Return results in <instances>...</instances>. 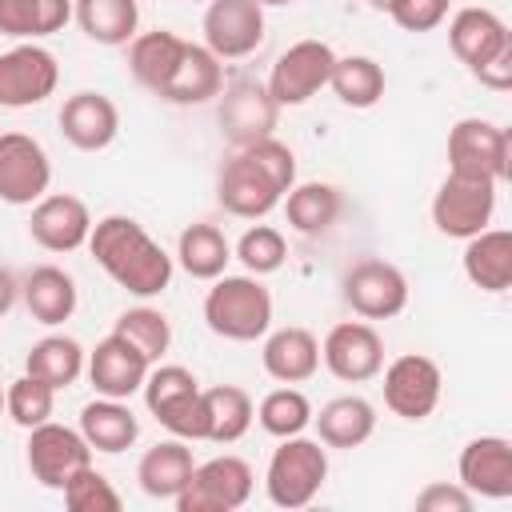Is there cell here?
Listing matches in <instances>:
<instances>
[{"label": "cell", "mask_w": 512, "mask_h": 512, "mask_svg": "<svg viewBox=\"0 0 512 512\" xmlns=\"http://www.w3.org/2000/svg\"><path fill=\"white\" fill-rule=\"evenodd\" d=\"M296 184V156L284 140L260 136L252 144H240L216 176V200L228 216L240 220H264L284 192Z\"/></svg>", "instance_id": "obj_1"}, {"label": "cell", "mask_w": 512, "mask_h": 512, "mask_svg": "<svg viewBox=\"0 0 512 512\" xmlns=\"http://www.w3.org/2000/svg\"><path fill=\"white\" fill-rule=\"evenodd\" d=\"M88 252L96 256V264L108 272L112 284H120L140 300H152L172 284V256L132 216L112 212L104 220H92Z\"/></svg>", "instance_id": "obj_2"}, {"label": "cell", "mask_w": 512, "mask_h": 512, "mask_svg": "<svg viewBox=\"0 0 512 512\" xmlns=\"http://www.w3.org/2000/svg\"><path fill=\"white\" fill-rule=\"evenodd\" d=\"M204 324L220 340L252 344L272 328V292L260 284V276H216L204 292Z\"/></svg>", "instance_id": "obj_3"}, {"label": "cell", "mask_w": 512, "mask_h": 512, "mask_svg": "<svg viewBox=\"0 0 512 512\" xmlns=\"http://www.w3.org/2000/svg\"><path fill=\"white\" fill-rule=\"evenodd\" d=\"M144 404L180 440H208V404L200 380L184 364H152L144 376Z\"/></svg>", "instance_id": "obj_4"}, {"label": "cell", "mask_w": 512, "mask_h": 512, "mask_svg": "<svg viewBox=\"0 0 512 512\" xmlns=\"http://www.w3.org/2000/svg\"><path fill=\"white\" fill-rule=\"evenodd\" d=\"M328 480V448L312 436H284L264 468V492L276 508H308Z\"/></svg>", "instance_id": "obj_5"}, {"label": "cell", "mask_w": 512, "mask_h": 512, "mask_svg": "<svg viewBox=\"0 0 512 512\" xmlns=\"http://www.w3.org/2000/svg\"><path fill=\"white\" fill-rule=\"evenodd\" d=\"M496 180H480V176H460L448 172L432 196V224L440 236L448 240H468L476 232H484L496 216Z\"/></svg>", "instance_id": "obj_6"}, {"label": "cell", "mask_w": 512, "mask_h": 512, "mask_svg": "<svg viewBox=\"0 0 512 512\" xmlns=\"http://www.w3.org/2000/svg\"><path fill=\"white\" fill-rule=\"evenodd\" d=\"M252 488H256V476H252L248 460L224 452V456L196 464L172 504H176V512H236L248 504Z\"/></svg>", "instance_id": "obj_7"}, {"label": "cell", "mask_w": 512, "mask_h": 512, "mask_svg": "<svg viewBox=\"0 0 512 512\" xmlns=\"http://www.w3.org/2000/svg\"><path fill=\"white\" fill-rule=\"evenodd\" d=\"M512 168V136L496 120L464 116L448 132V172L480 176V180H504Z\"/></svg>", "instance_id": "obj_8"}, {"label": "cell", "mask_w": 512, "mask_h": 512, "mask_svg": "<svg viewBox=\"0 0 512 512\" xmlns=\"http://www.w3.org/2000/svg\"><path fill=\"white\" fill-rule=\"evenodd\" d=\"M332 64H336V52L328 40H296L292 48H284L268 72V96L280 104V108H296V104H308L320 88H328V76H332Z\"/></svg>", "instance_id": "obj_9"}, {"label": "cell", "mask_w": 512, "mask_h": 512, "mask_svg": "<svg viewBox=\"0 0 512 512\" xmlns=\"http://www.w3.org/2000/svg\"><path fill=\"white\" fill-rule=\"evenodd\" d=\"M24 460H28V472H32V480H36L40 488L60 492L84 464H92V448H88V440L80 436V428L44 420V424L28 428Z\"/></svg>", "instance_id": "obj_10"}, {"label": "cell", "mask_w": 512, "mask_h": 512, "mask_svg": "<svg viewBox=\"0 0 512 512\" xmlns=\"http://www.w3.org/2000/svg\"><path fill=\"white\" fill-rule=\"evenodd\" d=\"M380 376H384V404L392 416L428 420L436 412L440 392H444V376H440V364L432 356L404 352L392 364H384Z\"/></svg>", "instance_id": "obj_11"}, {"label": "cell", "mask_w": 512, "mask_h": 512, "mask_svg": "<svg viewBox=\"0 0 512 512\" xmlns=\"http://www.w3.org/2000/svg\"><path fill=\"white\" fill-rule=\"evenodd\" d=\"M60 84L56 56L36 44L20 40L8 52H0V108H32L44 104Z\"/></svg>", "instance_id": "obj_12"}, {"label": "cell", "mask_w": 512, "mask_h": 512, "mask_svg": "<svg viewBox=\"0 0 512 512\" xmlns=\"http://www.w3.org/2000/svg\"><path fill=\"white\" fill-rule=\"evenodd\" d=\"M52 188V160L28 132H0V200L32 208Z\"/></svg>", "instance_id": "obj_13"}, {"label": "cell", "mask_w": 512, "mask_h": 512, "mask_svg": "<svg viewBox=\"0 0 512 512\" xmlns=\"http://www.w3.org/2000/svg\"><path fill=\"white\" fill-rule=\"evenodd\" d=\"M344 304L360 320H392L408 308V276L388 260H360L344 272Z\"/></svg>", "instance_id": "obj_14"}, {"label": "cell", "mask_w": 512, "mask_h": 512, "mask_svg": "<svg viewBox=\"0 0 512 512\" xmlns=\"http://www.w3.org/2000/svg\"><path fill=\"white\" fill-rule=\"evenodd\" d=\"M320 364L344 384L376 380L384 368V340L368 320H340L320 344Z\"/></svg>", "instance_id": "obj_15"}, {"label": "cell", "mask_w": 512, "mask_h": 512, "mask_svg": "<svg viewBox=\"0 0 512 512\" xmlns=\"http://www.w3.org/2000/svg\"><path fill=\"white\" fill-rule=\"evenodd\" d=\"M200 28L216 60H244L264 44V8L256 0H208Z\"/></svg>", "instance_id": "obj_16"}, {"label": "cell", "mask_w": 512, "mask_h": 512, "mask_svg": "<svg viewBox=\"0 0 512 512\" xmlns=\"http://www.w3.org/2000/svg\"><path fill=\"white\" fill-rule=\"evenodd\" d=\"M32 240L44 252H76L88 244L92 232V212L80 196L72 192H48L32 204V220H28Z\"/></svg>", "instance_id": "obj_17"}, {"label": "cell", "mask_w": 512, "mask_h": 512, "mask_svg": "<svg viewBox=\"0 0 512 512\" xmlns=\"http://www.w3.org/2000/svg\"><path fill=\"white\" fill-rule=\"evenodd\" d=\"M148 368H152V360H148L140 348H132L124 336H116V332H108V336L88 352V360H84V372H88L96 396H112V400L136 396V392L144 388Z\"/></svg>", "instance_id": "obj_18"}, {"label": "cell", "mask_w": 512, "mask_h": 512, "mask_svg": "<svg viewBox=\"0 0 512 512\" xmlns=\"http://www.w3.org/2000/svg\"><path fill=\"white\" fill-rule=\"evenodd\" d=\"M456 476L476 500H508L512 496V440L508 436H472L460 448Z\"/></svg>", "instance_id": "obj_19"}, {"label": "cell", "mask_w": 512, "mask_h": 512, "mask_svg": "<svg viewBox=\"0 0 512 512\" xmlns=\"http://www.w3.org/2000/svg\"><path fill=\"white\" fill-rule=\"evenodd\" d=\"M220 92H224V100H220V128H224V136L236 148L260 140V136H272L280 104L268 96V84L240 76V80H232Z\"/></svg>", "instance_id": "obj_20"}, {"label": "cell", "mask_w": 512, "mask_h": 512, "mask_svg": "<svg viewBox=\"0 0 512 512\" xmlns=\"http://www.w3.org/2000/svg\"><path fill=\"white\" fill-rule=\"evenodd\" d=\"M120 132V108L104 92H72L60 104V136L76 152H104Z\"/></svg>", "instance_id": "obj_21"}, {"label": "cell", "mask_w": 512, "mask_h": 512, "mask_svg": "<svg viewBox=\"0 0 512 512\" xmlns=\"http://www.w3.org/2000/svg\"><path fill=\"white\" fill-rule=\"evenodd\" d=\"M448 48H452V56L468 72H476L492 56H500L504 48H512V32H508V24L492 8H460L448 20Z\"/></svg>", "instance_id": "obj_22"}, {"label": "cell", "mask_w": 512, "mask_h": 512, "mask_svg": "<svg viewBox=\"0 0 512 512\" xmlns=\"http://www.w3.org/2000/svg\"><path fill=\"white\" fill-rule=\"evenodd\" d=\"M260 340H264L260 364L276 384H304L320 372V340L308 328H300V324H288L276 332L268 328Z\"/></svg>", "instance_id": "obj_23"}, {"label": "cell", "mask_w": 512, "mask_h": 512, "mask_svg": "<svg viewBox=\"0 0 512 512\" xmlns=\"http://www.w3.org/2000/svg\"><path fill=\"white\" fill-rule=\"evenodd\" d=\"M464 276L480 292H508L512 288V232L508 228H484L464 240Z\"/></svg>", "instance_id": "obj_24"}, {"label": "cell", "mask_w": 512, "mask_h": 512, "mask_svg": "<svg viewBox=\"0 0 512 512\" xmlns=\"http://www.w3.org/2000/svg\"><path fill=\"white\" fill-rule=\"evenodd\" d=\"M220 88H224V60H216L204 44H192V40H188V44H184V56H180V64H176V72H172L168 84L160 88V100L188 108V104H208V100H216Z\"/></svg>", "instance_id": "obj_25"}, {"label": "cell", "mask_w": 512, "mask_h": 512, "mask_svg": "<svg viewBox=\"0 0 512 512\" xmlns=\"http://www.w3.org/2000/svg\"><path fill=\"white\" fill-rule=\"evenodd\" d=\"M312 424L324 448H360L376 432V408L364 396L348 392V396H332L328 404H320V412H312Z\"/></svg>", "instance_id": "obj_26"}, {"label": "cell", "mask_w": 512, "mask_h": 512, "mask_svg": "<svg viewBox=\"0 0 512 512\" xmlns=\"http://www.w3.org/2000/svg\"><path fill=\"white\" fill-rule=\"evenodd\" d=\"M80 436L88 440L92 452L116 456L124 448L136 444L140 436V420L128 408V400H112V396H96L80 408Z\"/></svg>", "instance_id": "obj_27"}, {"label": "cell", "mask_w": 512, "mask_h": 512, "mask_svg": "<svg viewBox=\"0 0 512 512\" xmlns=\"http://www.w3.org/2000/svg\"><path fill=\"white\" fill-rule=\"evenodd\" d=\"M196 460H192V444L172 436V440H160L152 444L140 464H136V480H140V492L152 496V500H176L180 488L188 484Z\"/></svg>", "instance_id": "obj_28"}, {"label": "cell", "mask_w": 512, "mask_h": 512, "mask_svg": "<svg viewBox=\"0 0 512 512\" xmlns=\"http://www.w3.org/2000/svg\"><path fill=\"white\" fill-rule=\"evenodd\" d=\"M184 36L168 32V28H152V32H136L128 40V72L136 76L140 88H148L152 96H160V88L168 84V76L176 72L180 56H184Z\"/></svg>", "instance_id": "obj_29"}, {"label": "cell", "mask_w": 512, "mask_h": 512, "mask_svg": "<svg viewBox=\"0 0 512 512\" xmlns=\"http://www.w3.org/2000/svg\"><path fill=\"white\" fill-rule=\"evenodd\" d=\"M20 300L32 320L56 328L76 312V280L56 264H40L20 280Z\"/></svg>", "instance_id": "obj_30"}, {"label": "cell", "mask_w": 512, "mask_h": 512, "mask_svg": "<svg viewBox=\"0 0 512 512\" xmlns=\"http://www.w3.org/2000/svg\"><path fill=\"white\" fill-rule=\"evenodd\" d=\"M72 20L92 44L120 48L140 32V4L136 0H72Z\"/></svg>", "instance_id": "obj_31"}, {"label": "cell", "mask_w": 512, "mask_h": 512, "mask_svg": "<svg viewBox=\"0 0 512 512\" xmlns=\"http://www.w3.org/2000/svg\"><path fill=\"white\" fill-rule=\"evenodd\" d=\"M280 204H284L288 228H292V232H300V236H324V232L336 224L340 208H344L340 188H336V184H324V180L292 184V188L284 192V200H280Z\"/></svg>", "instance_id": "obj_32"}, {"label": "cell", "mask_w": 512, "mask_h": 512, "mask_svg": "<svg viewBox=\"0 0 512 512\" xmlns=\"http://www.w3.org/2000/svg\"><path fill=\"white\" fill-rule=\"evenodd\" d=\"M84 360H88V352L80 348V340H72V336H64V332H52V336H40V340L28 348L24 372L60 392V388H72V384L84 376Z\"/></svg>", "instance_id": "obj_33"}, {"label": "cell", "mask_w": 512, "mask_h": 512, "mask_svg": "<svg viewBox=\"0 0 512 512\" xmlns=\"http://www.w3.org/2000/svg\"><path fill=\"white\" fill-rule=\"evenodd\" d=\"M176 260L192 280H216L228 272L232 260V244L216 224H188L176 240Z\"/></svg>", "instance_id": "obj_34"}, {"label": "cell", "mask_w": 512, "mask_h": 512, "mask_svg": "<svg viewBox=\"0 0 512 512\" xmlns=\"http://www.w3.org/2000/svg\"><path fill=\"white\" fill-rule=\"evenodd\" d=\"M72 20V0H0V32L12 40H44Z\"/></svg>", "instance_id": "obj_35"}, {"label": "cell", "mask_w": 512, "mask_h": 512, "mask_svg": "<svg viewBox=\"0 0 512 512\" xmlns=\"http://www.w3.org/2000/svg\"><path fill=\"white\" fill-rule=\"evenodd\" d=\"M204 404H208V440L212 444H236L256 420V404L240 384L204 388Z\"/></svg>", "instance_id": "obj_36"}, {"label": "cell", "mask_w": 512, "mask_h": 512, "mask_svg": "<svg viewBox=\"0 0 512 512\" xmlns=\"http://www.w3.org/2000/svg\"><path fill=\"white\" fill-rule=\"evenodd\" d=\"M384 84H388L384 80V68L372 56H360V52L356 56H336L332 76H328V88L348 108H372V104H380Z\"/></svg>", "instance_id": "obj_37"}, {"label": "cell", "mask_w": 512, "mask_h": 512, "mask_svg": "<svg viewBox=\"0 0 512 512\" xmlns=\"http://www.w3.org/2000/svg\"><path fill=\"white\" fill-rule=\"evenodd\" d=\"M112 332H116V336H124L132 348H140L152 364H160V360H164V352H168V344H172V324H168V316H164L160 308H152V304L124 308V312L116 316Z\"/></svg>", "instance_id": "obj_38"}, {"label": "cell", "mask_w": 512, "mask_h": 512, "mask_svg": "<svg viewBox=\"0 0 512 512\" xmlns=\"http://www.w3.org/2000/svg\"><path fill=\"white\" fill-rule=\"evenodd\" d=\"M256 420H260V428H264L268 436H276V440L300 436V432L312 424V400H308L300 388L280 384V388H272V392L256 404Z\"/></svg>", "instance_id": "obj_39"}, {"label": "cell", "mask_w": 512, "mask_h": 512, "mask_svg": "<svg viewBox=\"0 0 512 512\" xmlns=\"http://www.w3.org/2000/svg\"><path fill=\"white\" fill-rule=\"evenodd\" d=\"M52 412H56V388H48L44 380L24 372L4 388V416L12 424H20L24 432L44 424V420H52Z\"/></svg>", "instance_id": "obj_40"}, {"label": "cell", "mask_w": 512, "mask_h": 512, "mask_svg": "<svg viewBox=\"0 0 512 512\" xmlns=\"http://www.w3.org/2000/svg\"><path fill=\"white\" fill-rule=\"evenodd\" d=\"M232 256L244 264V272H252V276H272V272L288 260V240H284V232L272 228V224H252V228L236 240Z\"/></svg>", "instance_id": "obj_41"}, {"label": "cell", "mask_w": 512, "mask_h": 512, "mask_svg": "<svg viewBox=\"0 0 512 512\" xmlns=\"http://www.w3.org/2000/svg\"><path fill=\"white\" fill-rule=\"evenodd\" d=\"M60 492L72 512H120V504H124L120 492L112 488V480L104 472H96L92 464H84Z\"/></svg>", "instance_id": "obj_42"}, {"label": "cell", "mask_w": 512, "mask_h": 512, "mask_svg": "<svg viewBox=\"0 0 512 512\" xmlns=\"http://www.w3.org/2000/svg\"><path fill=\"white\" fill-rule=\"evenodd\" d=\"M448 8H452V0H396V4L388 8V16H392L396 28H404V32H432V28L444 24Z\"/></svg>", "instance_id": "obj_43"}, {"label": "cell", "mask_w": 512, "mask_h": 512, "mask_svg": "<svg viewBox=\"0 0 512 512\" xmlns=\"http://www.w3.org/2000/svg\"><path fill=\"white\" fill-rule=\"evenodd\" d=\"M476 504V496L460 484V480H432V484H424L420 492H416V508L420 512H468Z\"/></svg>", "instance_id": "obj_44"}, {"label": "cell", "mask_w": 512, "mask_h": 512, "mask_svg": "<svg viewBox=\"0 0 512 512\" xmlns=\"http://www.w3.org/2000/svg\"><path fill=\"white\" fill-rule=\"evenodd\" d=\"M16 296H20V280L8 268H0V316H8V308L16 304Z\"/></svg>", "instance_id": "obj_45"}, {"label": "cell", "mask_w": 512, "mask_h": 512, "mask_svg": "<svg viewBox=\"0 0 512 512\" xmlns=\"http://www.w3.org/2000/svg\"><path fill=\"white\" fill-rule=\"evenodd\" d=\"M260 8H284V4H296V0H256Z\"/></svg>", "instance_id": "obj_46"}, {"label": "cell", "mask_w": 512, "mask_h": 512, "mask_svg": "<svg viewBox=\"0 0 512 512\" xmlns=\"http://www.w3.org/2000/svg\"><path fill=\"white\" fill-rule=\"evenodd\" d=\"M368 4H372V8H376V12H388V8H392V4H396V0H368Z\"/></svg>", "instance_id": "obj_47"}, {"label": "cell", "mask_w": 512, "mask_h": 512, "mask_svg": "<svg viewBox=\"0 0 512 512\" xmlns=\"http://www.w3.org/2000/svg\"><path fill=\"white\" fill-rule=\"evenodd\" d=\"M0 416H4V384H0Z\"/></svg>", "instance_id": "obj_48"}, {"label": "cell", "mask_w": 512, "mask_h": 512, "mask_svg": "<svg viewBox=\"0 0 512 512\" xmlns=\"http://www.w3.org/2000/svg\"><path fill=\"white\" fill-rule=\"evenodd\" d=\"M196 4H208V0H196Z\"/></svg>", "instance_id": "obj_49"}]
</instances>
